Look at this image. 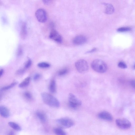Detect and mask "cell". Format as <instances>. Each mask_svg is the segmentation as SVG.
<instances>
[{"mask_svg": "<svg viewBox=\"0 0 135 135\" xmlns=\"http://www.w3.org/2000/svg\"><path fill=\"white\" fill-rule=\"evenodd\" d=\"M41 97L44 103L54 108H58L60 104L58 100L52 95L45 92L41 93Z\"/></svg>", "mask_w": 135, "mask_h": 135, "instance_id": "obj_1", "label": "cell"}, {"mask_svg": "<svg viewBox=\"0 0 135 135\" xmlns=\"http://www.w3.org/2000/svg\"><path fill=\"white\" fill-rule=\"evenodd\" d=\"M91 66L95 71L101 73L106 72L108 68L106 63L102 60L99 59L93 61L91 64Z\"/></svg>", "mask_w": 135, "mask_h": 135, "instance_id": "obj_2", "label": "cell"}, {"mask_svg": "<svg viewBox=\"0 0 135 135\" xmlns=\"http://www.w3.org/2000/svg\"><path fill=\"white\" fill-rule=\"evenodd\" d=\"M75 67L77 70L81 73H84L88 70V66L87 62L84 60H78L75 63Z\"/></svg>", "mask_w": 135, "mask_h": 135, "instance_id": "obj_3", "label": "cell"}, {"mask_svg": "<svg viewBox=\"0 0 135 135\" xmlns=\"http://www.w3.org/2000/svg\"><path fill=\"white\" fill-rule=\"evenodd\" d=\"M68 100L70 106L74 109H76L82 104L81 101L72 93H70L69 94Z\"/></svg>", "mask_w": 135, "mask_h": 135, "instance_id": "obj_4", "label": "cell"}, {"mask_svg": "<svg viewBox=\"0 0 135 135\" xmlns=\"http://www.w3.org/2000/svg\"><path fill=\"white\" fill-rule=\"evenodd\" d=\"M116 125L120 128L123 129H127L131 126V124L130 121L126 119H119L116 120Z\"/></svg>", "mask_w": 135, "mask_h": 135, "instance_id": "obj_5", "label": "cell"}, {"mask_svg": "<svg viewBox=\"0 0 135 135\" xmlns=\"http://www.w3.org/2000/svg\"><path fill=\"white\" fill-rule=\"evenodd\" d=\"M35 16L37 20L40 22H45L47 20V16L44 9L40 8L35 12Z\"/></svg>", "mask_w": 135, "mask_h": 135, "instance_id": "obj_6", "label": "cell"}, {"mask_svg": "<svg viewBox=\"0 0 135 135\" xmlns=\"http://www.w3.org/2000/svg\"><path fill=\"white\" fill-rule=\"evenodd\" d=\"M57 122L63 127L67 128L72 127L74 124V122L72 120L67 118L58 119L57 120Z\"/></svg>", "mask_w": 135, "mask_h": 135, "instance_id": "obj_7", "label": "cell"}, {"mask_svg": "<svg viewBox=\"0 0 135 135\" xmlns=\"http://www.w3.org/2000/svg\"><path fill=\"white\" fill-rule=\"evenodd\" d=\"M49 38L58 43H61L62 41V39L61 36L56 30L54 29H53L51 31L49 35Z\"/></svg>", "mask_w": 135, "mask_h": 135, "instance_id": "obj_8", "label": "cell"}, {"mask_svg": "<svg viewBox=\"0 0 135 135\" xmlns=\"http://www.w3.org/2000/svg\"><path fill=\"white\" fill-rule=\"evenodd\" d=\"M87 41V39L85 36L80 35L77 36L73 39V43L75 45H80L85 43Z\"/></svg>", "mask_w": 135, "mask_h": 135, "instance_id": "obj_9", "label": "cell"}, {"mask_svg": "<svg viewBox=\"0 0 135 135\" xmlns=\"http://www.w3.org/2000/svg\"><path fill=\"white\" fill-rule=\"evenodd\" d=\"M98 116L101 119L108 121H111L113 120L112 116L107 112H102L99 114Z\"/></svg>", "mask_w": 135, "mask_h": 135, "instance_id": "obj_10", "label": "cell"}, {"mask_svg": "<svg viewBox=\"0 0 135 135\" xmlns=\"http://www.w3.org/2000/svg\"><path fill=\"white\" fill-rule=\"evenodd\" d=\"M0 114L4 118H8L10 116V113L8 109L5 106H0Z\"/></svg>", "mask_w": 135, "mask_h": 135, "instance_id": "obj_11", "label": "cell"}, {"mask_svg": "<svg viewBox=\"0 0 135 135\" xmlns=\"http://www.w3.org/2000/svg\"><path fill=\"white\" fill-rule=\"evenodd\" d=\"M106 6L105 13L107 14H111L115 11L114 8L112 4L109 3H105Z\"/></svg>", "mask_w": 135, "mask_h": 135, "instance_id": "obj_12", "label": "cell"}, {"mask_svg": "<svg viewBox=\"0 0 135 135\" xmlns=\"http://www.w3.org/2000/svg\"><path fill=\"white\" fill-rule=\"evenodd\" d=\"M21 35L22 39H25L27 35V31L26 25L24 22L23 23L22 25Z\"/></svg>", "mask_w": 135, "mask_h": 135, "instance_id": "obj_13", "label": "cell"}, {"mask_svg": "<svg viewBox=\"0 0 135 135\" xmlns=\"http://www.w3.org/2000/svg\"><path fill=\"white\" fill-rule=\"evenodd\" d=\"M31 80V78L30 77H28L25 78L20 84L18 87L20 88H25L28 86Z\"/></svg>", "mask_w": 135, "mask_h": 135, "instance_id": "obj_14", "label": "cell"}, {"mask_svg": "<svg viewBox=\"0 0 135 135\" xmlns=\"http://www.w3.org/2000/svg\"><path fill=\"white\" fill-rule=\"evenodd\" d=\"M37 117L41 122L45 123L46 122V118L44 114L40 111H37L36 113Z\"/></svg>", "mask_w": 135, "mask_h": 135, "instance_id": "obj_15", "label": "cell"}, {"mask_svg": "<svg viewBox=\"0 0 135 135\" xmlns=\"http://www.w3.org/2000/svg\"><path fill=\"white\" fill-rule=\"evenodd\" d=\"M8 125L11 128L16 131H20L21 130V128L20 126L15 122H9Z\"/></svg>", "mask_w": 135, "mask_h": 135, "instance_id": "obj_16", "label": "cell"}, {"mask_svg": "<svg viewBox=\"0 0 135 135\" xmlns=\"http://www.w3.org/2000/svg\"><path fill=\"white\" fill-rule=\"evenodd\" d=\"M56 83L54 80L51 81L49 86V90L52 93H54L56 91Z\"/></svg>", "mask_w": 135, "mask_h": 135, "instance_id": "obj_17", "label": "cell"}, {"mask_svg": "<svg viewBox=\"0 0 135 135\" xmlns=\"http://www.w3.org/2000/svg\"><path fill=\"white\" fill-rule=\"evenodd\" d=\"M54 132L57 135H66L67 134L66 132L64 131V130L61 128H56L54 130Z\"/></svg>", "mask_w": 135, "mask_h": 135, "instance_id": "obj_18", "label": "cell"}, {"mask_svg": "<svg viewBox=\"0 0 135 135\" xmlns=\"http://www.w3.org/2000/svg\"><path fill=\"white\" fill-rule=\"evenodd\" d=\"M131 30V28L129 27H123L119 28L117 30L119 32H124L130 31Z\"/></svg>", "mask_w": 135, "mask_h": 135, "instance_id": "obj_19", "label": "cell"}, {"mask_svg": "<svg viewBox=\"0 0 135 135\" xmlns=\"http://www.w3.org/2000/svg\"><path fill=\"white\" fill-rule=\"evenodd\" d=\"M17 83L16 82H13L9 86L3 87L2 88L1 90H6L10 89L16 86L17 84Z\"/></svg>", "mask_w": 135, "mask_h": 135, "instance_id": "obj_20", "label": "cell"}, {"mask_svg": "<svg viewBox=\"0 0 135 135\" xmlns=\"http://www.w3.org/2000/svg\"><path fill=\"white\" fill-rule=\"evenodd\" d=\"M38 67L41 68H47L50 67V65L47 63L43 62L38 63Z\"/></svg>", "mask_w": 135, "mask_h": 135, "instance_id": "obj_21", "label": "cell"}, {"mask_svg": "<svg viewBox=\"0 0 135 135\" xmlns=\"http://www.w3.org/2000/svg\"><path fill=\"white\" fill-rule=\"evenodd\" d=\"M24 96L27 100H30L32 99V96L31 93L29 92H26L24 94Z\"/></svg>", "mask_w": 135, "mask_h": 135, "instance_id": "obj_22", "label": "cell"}, {"mask_svg": "<svg viewBox=\"0 0 135 135\" xmlns=\"http://www.w3.org/2000/svg\"><path fill=\"white\" fill-rule=\"evenodd\" d=\"M68 72V70L67 68H64L60 71L58 73L60 76H63L66 75Z\"/></svg>", "mask_w": 135, "mask_h": 135, "instance_id": "obj_23", "label": "cell"}, {"mask_svg": "<svg viewBox=\"0 0 135 135\" xmlns=\"http://www.w3.org/2000/svg\"><path fill=\"white\" fill-rule=\"evenodd\" d=\"M118 66L122 69H126L127 68V67L126 64L123 62H121L119 63Z\"/></svg>", "mask_w": 135, "mask_h": 135, "instance_id": "obj_24", "label": "cell"}, {"mask_svg": "<svg viewBox=\"0 0 135 135\" xmlns=\"http://www.w3.org/2000/svg\"><path fill=\"white\" fill-rule=\"evenodd\" d=\"M32 64L31 60L29 59L26 62L25 65V67L26 68H29L31 66Z\"/></svg>", "mask_w": 135, "mask_h": 135, "instance_id": "obj_25", "label": "cell"}, {"mask_svg": "<svg viewBox=\"0 0 135 135\" xmlns=\"http://www.w3.org/2000/svg\"><path fill=\"white\" fill-rule=\"evenodd\" d=\"M22 53V50L21 46H19L18 48L17 52V56L18 57H20L21 56Z\"/></svg>", "mask_w": 135, "mask_h": 135, "instance_id": "obj_26", "label": "cell"}, {"mask_svg": "<svg viewBox=\"0 0 135 135\" xmlns=\"http://www.w3.org/2000/svg\"><path fill=\"white\" fill-rule=\"evenodd\" d=\"M25 71L24 69H21L18 70L16 72V74L18 75H21L24 73Z\"/></svg>", "mask_w": 135, "mask_h": 135, "instance_id": "obj_27", "label": "cell"}, {"mask_svg": "<svg viewBox=\"0 0 135 135\" xmlns=\"http://www.w3.org/2000/svg\"><path fill=\"white\" fill-rule=\"evenodd\" d=\"M40 77V74H37L34 76V80L36 81L38 80Z\"/></svg>", "mask_w": 135, "mask_h": 135, "instance_id": "obj_28", "label": "cell"}, {"mask_svg": "<svg viewBox=\"0 0 135 135\" xmlns=\"http://www.w3.org/2000/svg\"><path fill=\"white\" fill-rule=\"evenodd\" d=\"M130 83L132 87L135 89V80H131L130 82Z\"/></svg>", "mask_w": 135, "mask_h": 135, "instance_id": "obj_29", "label": "cell"}, {"mask_svg": "<svg viewBox=\"0 0 135 135\" xmlns=\"http://www.w3.org/2000/svg\"><path fill=\"white\" fill-rule=\"evenodd\" d=\"M44 3L46 4H48L50 3L52 0H42Z\"/></svg>", "mask_w": 135, "mask_h": 135, "instance_id": "obj_30", "label": "cell"}, {"mask_svg": "<svg viewBox=\"0 0 135 135\" xmlns=\"http://www.w3.org/2000/svg\"><path fill=\"white\" fill-rule=\"evenodd\" d=\"M4 73V70L3 69H1L0 71V76L1 77L3 75Z\"/></svg>", "mask_w": 135, "mask_h": 135, "instance_id": "obj_31", "label": "cell"}, {"mask_svg": "<svg viewBox=\"0 0 135 135\" xmlns=\"http://www.w3.org/2000/svg\"><path fill=\"white\" fill-rule=\"evenodd\" d=\"M96 48H94V49H92L90 51H89V52H88L87 53H91L93 52H95V51H96Z\"/></svg>", "mask_w": 135, "mask_h": 135, "instance_id": "obj_32", "label": "cell"}, {"mask_svg": "<svg viewBox=\"0 0 135 135\" xmlns=\"http://www.w3.org/2000/svg\"><path fill=\"white\" fill-rule=\"evenodd\" d=\"M14 133L13 132H10V133H9L8 134V135H14Z\"/></svg>", "mask_w": 135, "mask_h": 135, "instance_id": "obj_33", "label": "cell"}, {"mask_svg": "<svg viewBox=\"0 0 135 135\" xmlns=\"http://www.w3.org/2000/svg\"><path fill=\"white\" fill-rule=\"evenodd\" d=\"M134 69H135V64L134 65Z\"/></svg>", "mask_w": 135, "mask_h": 135, "instance_id": "obj_34", "label": "cell"}]
</instances>
